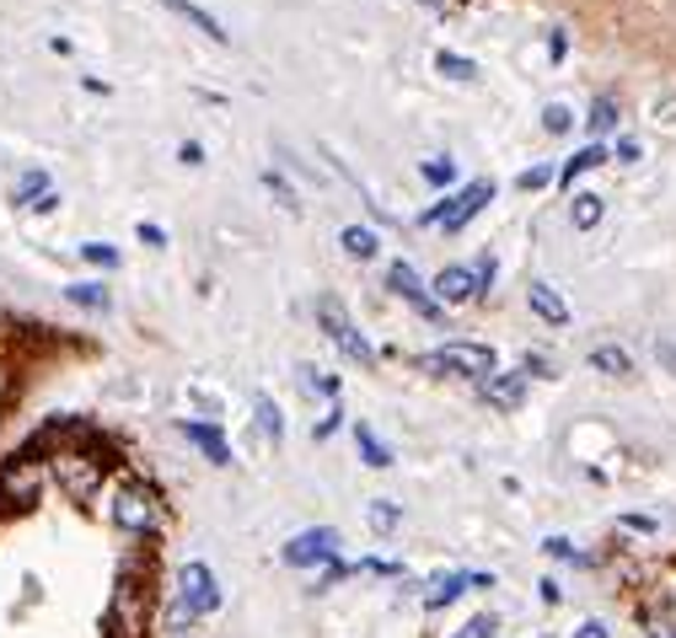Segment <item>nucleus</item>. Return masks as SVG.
<instances>
[{
  "label": "nucleus",
  "mask_w": 676,
  "mask_h": 638,
  "mask_svg": "<svg viewBox=\"0 0 676 638\" xmlns=\"http://www.w3.org/2000/svg\"><path fill=\"white\" fill-rule=\"evenodd\" d=\"M108 516H113L119 531L146 537V531H156V520H161V499H156L151 484H140V478H119V484H113V499H108Z\"/></svg>",
  "instance_id": "obj_1"
},
{
  "label": "nucleus",
  "mask_w": 676,
  "mask_h": 638,
  "mask_svg": "<svg viewBox=\"0 0 676 638\" xmlns=\"http://www.w3.org/2000/svg\"><path fill=\"white\" fill-rule=\"evenodd\" d=\"M419 370H435V376H461V381H489V376H494V349H489V343H473V338H457V343H446V349L425 355Z\"/></svg>",
  "instance_id": "obj_2"
},
{
  "label": "nucleus",
  "mask_w": 676,
  "mask_h": 638,
  "mask_svg": "<svg viewBox=\"0 0 676 638\" xmlns=\"http://www.w3.org/2000/svg\"><path fill=\"white\" fill-rule=\"evenodd\" d=\"M317 322H322V333H328V343H338V355L355 365H376V349L366 343V333L349 322V311L338 301H317Z\"/></svg>",
  "instance_id": "obj_3"
},
{
  "label": "nucleus",
  "mask_w": 676,
  "mask_h": 638,
  "mask_svg": "<svg viewBox=\"0 0 676 638\" xmlns=\"http://www.w3.org/2000/svg\"><path fill=\"white\" fill-rule=\"evenodd\" d=\"M43 494V467L32 456H17L0 467V510H32Z\"/></svg>",
  "instance_id": "obj_4"
},
{
  "label": "nucleus",
  "mask_w": 676,
  "mask_h": 638,
  "mask_svg": "<svg viewBox=\"0 0 676 638\" xmlns=\"http://www.w3.org/2000/svg\"><path fill=\"white\" fill-rule=\"evenodd\" d=\"M489 193H494V182H484V178L467 182L461 193H451V199H440V205H430V210H425V226H440V231H451V237H457L461 226H467L473 215L489 205Z\"/></svg>",
  "instance_id": "obj_5"
},
{
  "label": "nucleus",
  "mask_w": 676,
  "mask_h": 638,
  "mask_svg": "<svg viewBox=\"0 0 676 638\" xmlns=\"http://www.w3.org/2000/svg\"><path fill=\"white\" fill-rule=\"evenodd\" d=\"M178 601H183L193 617H210V611H220V579L210 564H183L178 569Z\"/></svg>",
  "instance_id": "obj_6"
},
{
  "label": "nucleus",
  "mask_w": 676,
  "mask_h": 638,
  "mask_svg": "<svg viewBox=\"0 0 676 638\" xmlns=\"http://www.w3.org/2000/svg\"><path fill=\"white\" fill-rule=\"evenodd\" d=\"M54 478L64 484L70 499H92L97 488H102V461L87 451H60L54 456Z\"/></svg>",
  "instance_id": "obj_7"
},
{
  "label": "nucleus",
  "mask_w": 676,
  "mask_h": 638,
  "mask_svg": "<svg viewBox=\"0 0 676 638\" xmlns=\"http://www.w3.org/2000/svg\"><path fill=\"white\" fill-rule=\"evenodd\" d=\"M489 269H494L489 258H484V263H473V269H457V263H451V269H440V279L430 285L435 301H440V306H461V301H473V296H484Z\"/></svg>",
  "instance_id": "obj_8"
},
{
  "label": "nucleus",
  "mask_w": 676,
  "mask_h": 638,
  "mask_svg": "<svg viewBox=\"0 0 676 638\" xmlns=\"http://www.w3.org/2000/svg\"><path fill=\"white\" fill-rule=\"evenodd\" d=\"M387 290H392L398 301L414 306L419 317H430V322H440V317H446V311H440V301H435V290L414 269H408V263H387Z\"/></svg>",
  "instance_id": "obj_9"
},
{
  "label": "nucleus",
  "mask_w": 676,
  "mask_h": 638,
  "mask_svg": "<svg viewBox=\"0 0 676 638\" xmlns=\"http://www.w3.org/2000/svg\"><path fill=\"white\" fill-rule=\"evenodd\" d=\"M334 558H338V531H328V526H311V531L285 542V564H296V569H317V564H334Z\"/></svg>",
  "instance_id": "obj_10"
},
{
  "label": "nucleus",
  "mask_w": 676,
  "mask_h": 638,
  "mask_svg": "<svg viewBox=\"0 0 676 638\" xmlns=\"http://www.w3.org/2000/svg\"><path fill=\"white\" fill-rule=\"evenodd\" d=\"M489 585H494V575H484V569H478V575H467V569H457V575H440L430 590H425V611L451 607L457 596H467V590H489Z\"/></svg>",
  "instance_id": "obj_11"
},
{
  "label": "nucleus",
  "mask_w": 676,
  "mask_h": 638,
  "mask_svg": "<svg viewBox=\"0 0 676 638\" xmlns=\"http://www.w3.org/2000/svg\"><path fill=\"white\" fill-rule=\"evenodd\" d=\"M526 301H531V311H537L548 328H569V301L558 296L554 285H526Z\"/></svg>",
  "instance_id": "obj_12"
},
{
  "label": "nucleus",
  "mask_w": 676,
  "mask_h": 638,
  "mask_svg": "<svg viewBox=\"0 0 676 638\" xmlns=\"http://www.w3.org/2000/svg\"><path fill=\"white\" fill-rule=\"evenodd\" d=\"M183 435H188V440H193V446H199L205 456H210L216 467H231V461H237V456H231V440H226L216 425H183Z\"/></svg>",
  "instance_id": "obj_13"
},
{
  "label": "nucleus",
  "mask_w": 676,
  "mask_h": 638,
  "mask_svg": "<svg viewBox=\"0 0 676 638\" xmlns=\"http://www.w3.org/2000/svg\"><path fill=\"white\" fill-rule=\"evenodd\" d=\"M494 408H521L526 402V376L521 370H505V376H489V387H484Z\"/></svg>",
  "instance_id": "obj_14"
},
{
  "label": "nucleus",
  "mask_w": 676,
  "mask_h": 638,
  "mask_svg": "<svg viewBox=\"0 0 676 638\" xmlns=\"http://www.w3.org/2000/svg\"><path fill=\"white\" fill-rule=\"evenodd\" d=\"M590 365H596L602 376H617V381H623V376H634L628 349H617V343H596V349H590Z\"/></svg>",
  "instance_id": "obj_15"
},
{
  "label": "nucleus",
  "mask_w": 676,
  "mask_h": 638,
  "mask_svg": "<svg viewBox=\"0 0 676 638\" xmlns=\"http://www.w3.org/2000/svg\"><path fill=\"white\" fill-rule=\"evenodd\" d=\"M602 161H607V151H602V140H596V146H585V151H575L569 161H564V172H558V182L569 188V182L580 178V172H590V167H602Z\"/></svg>",
  "instance_id": "obj_16"
},
{
  "label": "nucleus",
  "mask_w": 676,
  "mask_h": 638,
  "mask_svg": "<svg viewBox=\"0 0 676 638\" xmlns=\"http://www.w3.org/2000/svg\"><path fill=\"white\" fill-rule=\"evenodd\" d=\"M167 6H172V11L183 17V22H193V28H199V32H210L216 43H226V28H220V22H216V17H210V11H199L193 0H167Z\"/></svg>",
  "instance_id": "obj_17"
},
{
  "label": "nucleus",
  "mask_w": 676,
  "mask_h": 638,
  "mask_svg": "<svg viewBox=\"0 0 676 638\" xmlns=\"http://www.w3.org/2000/svg\"><path fill=\"white\" fill-rule=\"evenodd\" d=\"M338 242H344L349 258H376V231H370V226H344Z\"/></svg>",
  "instance_id": "obj_18"
},
{
  "label": "nucleus",
  "mask_w": 676,
  "mask_h": 638,
  "mask_svg": "<svg viewBox=\"0 0 676 638\" xmlns=\"http://www.w3.org/2000/svg\"><path fill=\"white\" fill-rule=\"evenodd\" d=\"M602 215H607V205H602L596 193H575V205H569V220H575L580 231H590V226H596Z\"/></svg>",
  "instance_id": "obj_19"
},
{
  "label": "nucleus",
  "mask_w": 676,
  "mask_h": 638,
  "mask_svg": "<svg viewBox=\"0 0 676 638\" xmlns=\"http://www.w3.org/2000/svg\"><path fill=\"white\" fill-rule=\"evenodd\" d=\"M355 446H360V461H366V467H387V461H392V456H387V446H381L366 425L355 429Z\"/></svg>",
  "instance_id": "obj_20"
},
{
  "label": "nucleus",
  "mask_w": 676,
  "mask_h": 638,
  "mask_svg": "<svg viewBox=\"0 0 676 638\" xmlns=\"http://www.w3.org/2000/svg\"><path fill=\"white\" fill-rule=\"evenodd\" d=\"M435 64H440L451 81H473V76H478V64L461 60V54H451V49H440V54H435Z\"/></svg>",
  "instance_id": "obj_21"
},
{
  "label": "nucleus",
  "mask_w": 676,
  "mask_h": 638,
  "mask_svg": "<svg viewBox=\"0 0 676 638\" xmlns=\"http://www.w3.org/2000/svg\"><path fill=\"white\" fill-rule=\"evenodd\" d=\"M49 193V178L43 172H22V182H17V205H38Z\"/></svg>",
  "instance_id": "obj_22"
},
{
  "label": "nucleus",
  "mask_w": 676,
  "mask_h": 638,
  "mask_svg": "<svg viewBox=\"0 0 676 638\" xmlns=\"http://www.w3.org/2000/svg\"><path fill=\"white\" fill-rule=\"evenodd\" d=\"M585 123H590V134H613V129H617V108L602 97V102L590 108V119H585Z\"/></svg>",
  "instance_id": "obj_23"
},
{
  "label": "nucleus",
  "mask_w": 676,
  "mask_h": 638,
  "mask_svg": "<svg viewBox=\"0 0 676 638\" xmlns=\"http://www.w3.org/2000/svg\"><path fill=\"white\" fill-rule=\"evenodd\" d=\"M64 296H70L76 306H92V311H102V306H108V290H102V285H70Z\"/></svg>",
  "instance_id": "obj_24"
},
{
  "label": "nucleus",
  "mask_w": 676,
  "mask_h": 638,
  "mask_svg": "<svg viewBox=\"0 0 676 638\" xmlns=\"http://www.w3.org/2000/svg\"><path fill=\"white\" fill-rule=\"evenodd\" d=\"M81 258L97 263V269H113V263H119V252H113V247H102V242H87V247H81Z\"/></svg>",
  "instance_id": "obj_25"
},
{
  "label": "nucleus",
  "mask_w": 676,
  "mask_h": 638,
  "mask_svg": "<svg viewBox=\"0 0 676 638\" xmlns=\"http://www.w3.org/2000/svg\"><path fill=\"white\" fill-rule=\"evenodd\" d=\"M370 531H392L398 526V505H370Z\"/></svg>",
  "instance_id": "obj_26"
},
{
  "label": "nucleus",
  "mask_w": 676,
  "mask_h": 638,
  "mask_svg": "<svg viewBox=\"0 0 676 638\" xmlns=\"http://www.w3.org/2000/svg\"><path fill=\"white\" fill-rule=\"evenodd\" d=\"M494 628H499V617H489V611H484V617H473L457 638H494Z\"/></svg>",
  "instance_id": "obj_27"
},
{
  "label": "nucleus",
  "mask_w": 676,
  "mask_h": 638,
  "mask_svg": "<svg viewBox=\"0 0 676 638\" xmlns=\"http://www.w3.org/2000/svg\"><path fill=\"white\" fill-rule=\"evenodd\" d=\"M258 419H264V429H269V440H279V408H275V397H258Z\"/></svg>",
  "instance_id": "obj_28"
},
{
  "label": "nucleus",
  "mask_w": 676,
  "mask_h": 638,
  "mask_svg": "<svg viewBox=\"0 0 676 638\" xmlns=\"http://www.w3.org/2000/svg\"><path fill=\"white\" fill-rule=\"evenodd\" d=\"M188 622H193V611H188L183 601H178V596H172V607H167V628H172V634H183Z\"/></svg>",
  "instance_id": "obj_29"
},
{
  "label": "nucleus",
  "mask_w": 676,
  "mask_h": 638,
  "mask_svg": "<svg viewBox=\"0 0 676 638\" xmlns=\"http://www.w3.org/2000/svg\"><path fill=\"white\" fill-rule=\"evenodd\" d=\"M451 172H457V167H451L446 156H430V161H425V178L430 182H451Z\"/></svg>",
  "instance_id": "obj_30"
},
{
  "label": "nucleus",
  "mask_w": 676,
  "mask_h": 638,
  "mask_svg": "<svg viewBox=\"0 0 676 638\" xmlns=\"http://www.w3.org/2000/svg\"><path fill=\"white\" fill-rule=\"evenodd\" d=\"M543 129H548V134H564V129H569V108H548V113H543Z\"/></svg>",
  "instance_id": "obj_31"
},
{
  "label": "nucleus",
  "mask_w": 676,
  "mask_h": 638,
  "mask_svg": "<svg viewBox=\"0 0 676 638\" xmlns=\"http://www.w3.org/2000/svg\"><path fill=\"white\" fill-rule=\"evenodd\" d=\"M307 387H311V392H338V381H334V376H322L317 365H307Z\"/></svg>",
  "instance_id": "obj_32"
},
{
  "label": "nucleus",
  "mask_w": 676,
  "mask_h": 638,
  "mask_svg": "<svg viewBox=\"0 0 676 638\" xmlns=\"http://www.w3.org/2000/svg\"><path fill=\"white\" fill-rule=\"evenodd\" d=\"M554 182V167H531V172H521V188H548Z\"/></svg>",
  "instance_id": "obj_33"
},
{
  "label": "nucleus",
  "mask_w": 676,
  "mask_h": 638,
  "mask_svg": "<svg viewBox=\"0 0 676 638\" xmlns=\"http://www.w3.org/2000/svg\"><path fill=\"white\" fill-rule=\"evenodd\" d=\"M617 526H623V531H639V537H655V520L649 516H623Z\"/></svg>",
  "instance_id": "obj_34"
},
{
  "label": "nucleus",
  "mask_w": 676,
  "mask_h": 638,
  "mask_svg": "<svg viewBox=\"0 0 676 638\" xmlns=\"http://www.w3.org/2000/svg\"><path fill=\"white\" fill-rule=\"evenodd\" d=\"M360 575H402L398 564H387V558H366V564H360Z\"/></svg>",
  "instance_id": "obj_35"
},
{
  "label": "nucleus",
  "mask_w": 676,
  "mask_h": 638,
  "mask_svg": "<svg viewBox=\"0 0 676 638\" xmlns=\"http://www.w3.org/2000/svg\"><path fill=\"white\" fill-rule=\"evenodd\" d=\"M140 242H146V247H167V231H161V226H151V220H146V226H140Z\"/></svg>",
  "instance_id": "obj_36"
},
{
  "label": "nucleus",
  "mask_w": 676,
  "mask_h": 638,
  "mask_svg": "<svg viewBox=\"0 0 676 638\" xmlns=\"http://www.w3.org/2000/svg\"><path fill=\"white\" fill-rule=\"evenodd\" d=\"M655 360H660V365H666V370L676 376V343H655Z\"/></svg>",
  "instance_id": "obj_37"
},
{
  "label": "nucleus",
  "mask_w": 676,
  "mask_h": 638,
  "mask_svg": "<svg viewBox=\"0 0 676 638\" xmlns=\"http://www.w3.org/2000/svg\"><path fill=\"white\" fill-rule=\"evenodd\" d=\"M639 146H634V140H617V161H628V167H634V161H639Z\"/></svg>",
  "instance_id": "obj_38"
},
{
  "label": "nucleus",
  "mask_w": 676,
  "mask_h": 638,
  "mask_svg": "<svg viewBox=\"0 0 676 638\" xmlns=\"http://www.w3.org/2000/svg\"><path fill=\"white\" fill-rule=\"evenodd\" d=\"M543 601H548V607L564 601V585H558V579H543Z\"/></svg>",
  "instance_id": "obj_39"
},
{
  "label": "nucleus",
  "mask_w": 676,
  "mask_h": 638,
  "mask_svg": "<svg viewBox=\"0 0 676 638\" xmlns=\"http://www.w3.org/2000/svg\"><path fill=\"white\" fill-rule=\"evenodd\" d=\"M548 552H554V558H575V564H580V552H575V547L564 542V537H554V542H548Z\"/></svg>",
  "instance_id": "obj_40"
},
{
  "label": "nucleus",
  "mask_w": 676,
  "mask_h": 638,
  "mask_svg": "<svg viewBox=\"0 0 676 638\" xmlns=\"http://www.w3.org/2000/svg\"><path fill=\"white\" fill-rule=\"evenodd\" d=\"M575 638H613V634H607L602 622H580V634H575Z\"/></svg>",
  "instance_id": "obj_41"
},
{
  "label": "nucleus",
  "mask_w": 676,
  "mask_h": 638,
  "mask_svg": "<svg viewBox=\"0 0 676 638\" xmlns=\"http://www.w3.org/2000/svg\"><path fill=\"white\" fill-rule=\"evenodd\" d=\"M649 638H676V634L666 628V622H655V628H649Z\"/></svg>",
  "instance_id": "obj_42"
}]
</instances>
